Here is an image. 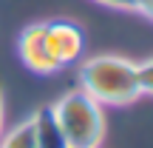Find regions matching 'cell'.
Here are the masks:
<instances>
[{
	"label": "cell",
	"instance_id": "obj_10",
	"mask_svg": "<svg viewBox=\"0 0 153 148\" xmlns=\"http://www.w3.org/2000/svg\"><path fill=\"white\" fill-rule=\"evenodd\" d=\"M6 111H3V88H0V137H3V128H6Z\"/></svg>",
	"mask_w": 153,
	"mask_h": 148
},
{
	"label": "cell",
	"instance_id": "obj_4",
	"mask_svg": "<svg viewBox=\"0 0 153 148\" xmlns=\"http://www.w3.org/2000/svg\"><path fill=\"white\" fill-rule=\"evenodd\" d=\"M20 60L26 63L28 71L34 74H54L60 71L57 60L48 54V46H45V23H28L20 34Z\"/></svg>",
	"mask_w": 153,
	"mask_h": 148
},
{
	"label": "cell",
	"instance_id": "obj_6",
	"mask_svg": "<svg viewBox=\"0 0 153 148\" xmlns=\"http://www.w3.org/2000/svg\"><path fill=\"white\" fill-rule=\"evenodd\" d=\"M0 148H34V131H31V120L14 125L11 131H6L0 137Z\"/></svg>",
	"mask_w": 153,
	"mask_h": 148
},
{
	"label": "cell",
	"instance_id": "obj_3",
	"mask_svg": "<svg viewBox=\"0 0 153 148\" xmlns=\"http://www.w3.org/2000/svg\"><path fill=\"white\" fill-rule=\"evenodd\" d=\"M45 46L48 54L57 60V66H74L85 51V34L82 26L74 20H48L45 23Z\"/></svg>",
	"mask_w": 153,
	"mask_h": 148
},
{
	"label": "cell",
	"instance_id": "obj_5",
	"mask_svg": "<svg viewBox=\"0 0 153 148\" xmlns=\"http://www.w3.org/2000/svg\"><path fill=\"white\" fill-rule=\"evenodd\" d=\"M28 120H31V131H34V148H68L65 137L54 120L51 105H40Z\"/></svg>",
	"mask_w": 153,
	"mask_h": 148
},
{
	"label": "cell",
	"instance_id": "obj_8",
	"mask_svg": "<svg viewBox=\"0 0 153 148\" xmlns=\"http://www.w3.org/2000/svg\"><path fill=\"white\" fill-rule=\"evenodd\" d=\"M97 3L108 6V9H122V11H136L139 0H97Z\"/></svg>",
	"mask_w": 153,
	"mask_h": 148
},
{
	"label": "cell",
	"instance_id": "obj_1",
	"mask_svg": "<svg viewBox=\"0 0 153 148\" xmlns=\"http://www.w3.org/2000/svg\"><path fill=\"white\" fill-rule=\"evenodd\" d=\"M139 63L119 54H97L79 66V88L99 105H131L142 97Z\"/></svg>",
	"mask_w": 153,
	"mask_h": 148
},
{
	"label": "cell",
	"instance_id": "obj_2",
	"mask_svg": "<svg viewBox=\"0 0 153 148\" xmlns=\"http://www.w3.org/2000/svg\"><path fill=\"white\" fill-rule=\"evenodd\" d=\"M54 120L60 125L68 148H99L105 137V111L82 88H71L51 103Z\"/></svg>",
	"mask_w": 153,
	"mask_h": 148
},
{
	"label": "cell",
	"instance_id": "obj_9",
	"mask_svg": "<svg viewBox=\"0 0 153 148\" xmlns=\"http://www.w3.org/2000/svg\"><path fill=\"white\" fill-rule=\"evenodd\" d=\"M136 11H142L145 17H150V20H153V0H139V3H136Z\"/></svg>",
	"mask_w": 153,
	"mask_h": 148
},
{
	"label": "cell",
	"instance_id": "obj_7",
	"mask_svg": "<svg viewBox=\"0 0 153 148\" xmlns=\"http://www.w3.org/2000/svg\"><path fill=\"white\" fill-rule=\"evenodd\" d=\"M136 71H139V88H142V94H150L153 97V57L139 63Z\"/></svg>",
	"mask_w": 153,
	"mask_h": 148
}]
</instances>
